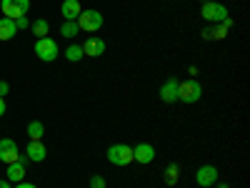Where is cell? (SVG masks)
Instances as JSON below:
<instances>
[{"label": "cell", "instance_id": "cell-11", "mask_svg": "<svg viewBox=\"0 0 250 188\" xmlns=\"http://www.w3.org/2000/svg\"><path fill=\"white\" fill-rule=\"evenodd\" d=\"M25 156L33 161V163H43L48 158V148L40 141H30L28 143V148H25Z\"/></svg>", "mask_w": 250, "mask_h": 188}, {"label": "cell", "instance_id": "cell-23", "mask_svg": "<svg viewBox=\"0 0 250 188\" xmlns=\"http://www.w3.org/2000/svg\"><path fill=\"white\" fill-rule=\"evenodd\" d=\"M15 28H18V30H25V28H30V20H28L25 15H20V18L15 20Z\"/></svg>", "mask_w": 250, "mask_h": 188}, {"label": "cell", "instance_id": "cell-18", "mask_svg": "<svg viewBox=\"0 0 250 188\" xmlns=\"http://www.w3.org/2000/svg\"><path fill=\"white\" fill-rule=\"evenodd\" d=\"M30 30H33V35H35V38H45V35H48V30H50V23L40 18V20H35V23H30Z\"/></svg>", "mask_w": 250, "mask_h": 188}, {"label": "cell", "instance_id": "cell-28", "mask_svg": "<svg viewBox=\"0 0 250 188\" xmlns=\"http://www.w3.org/2000/svg\"><path fill=\"white\" fill-rule=\"evenodd\" d=\"M218 188H228V186H225V183H218Z\"/></svg>", "mask_w": 250, "mask_h": 188}, {"label": "cell", "instance_id": "cell-12", "mask_svg": "<svg viewBox=\"0 0 250 188\" xmlns=\"http://www.w3.org/2000/svg\"><path fill=\"white\" fill-rule=\"evenodd\" d=\"M160 98H163V103H175L178 100V80L175 78H168L160 86Z\"/></svg>", "mask_w": 250, "mask_h": 188}, {"label": "cell", "instance_id": "cell-16", "mask_svg": "<svg viewBox=\"0 0 250 188\" xmlns=\"http://www.w3.org/2000/svg\"><path fill=\"white\" fill-rule=\"evenodd\" d=\"M225 30H228L225 23H215V28H205L203 30V38L205 40H223L225 38Z\"/></svg>", "mask_w": 250, "mask_h": 188}, {"label": "cell", "instance_id": "cell-22", "mask_svg": "<svg viewBox=\"0 0 250 188\" xmlns=\"http://www.w3.org/2000/svg\"><path fill=\"white\" fill-rule=\"evenodd\" d=\"M90 188H108V181L103 176H93L90 178Z\"/></svg>", "mask_w": 250, "mask_h": 188}, {"label": "cell", "instance_id": "cell-17", "mask_svg": "<svg viewBox=\"0 0 250 188\" xmlns=\"http://www.w3.org/2000/svg\"><path fill=\"white\" fill-rule=\"evenodd\" d=\"M178 178H180L178 165H175V163H170L168 168H165V173H163V181H165V186H168V188H173V186L178 183Z\"/></svg>", "mask_w": 250, "mask_h": 188}, {"label": "cell", "instance_id": "cell-13", "mask_svg": "<svg viewBox=\"0 0 250 188\" xmlns=\"http://www.w3.org/2000/svg\"><path fill=\"white\" fill-rule=\"evenodd\" d=\"M83 13L80 3L78 0H62V5H60V15L65 18V20H78V15Z\"/></svg>", "mask_w": 250, "mask_h": 188}, {"label": "cell", "instance_id": "cell-5", "mask_svg": "<svg viewBox=\"0 0 250 188\" xmlns=\"http://www.w3.org/2000/svg\"><path fill=\"white\" fill-rule=\"evenodd\" d=\"M200 15L208 20V23H225V20H228V8L223 3H213V0H208V3H203Z\"/></svg>", "mask_w": 250, "mask_h": 188}, {"label": "cell", "instance_id": "cell-4", "mask_svg": "<svg viewBox=\"0 0 250 188\" xmlns=\"http://www.w3.org/2000/svg\"><path fill=\"white\" fill-rule=\"evenodd\" d=\"M75 23H78L80 30H85V33H98L103 28V13H98V10H83Z\"/></svg>", "mask_w": 250, "mask_h": 188}, {"label": "cell", "instance_id": "cell-27", "mask_svg": "<svg viewBox=\"0 0 250 188\" xmlns=\"http://www.w3.org/2000/svg\"><path fill=\"white\" fill-rule=\"evenodd\" d=\"M0 188H13V186H10V181H8V178H3V181H0Z\"/></svg>", "mask_w": 250, "mask_h": 188}, {"label": "cell", "instance_id": "cell-7", "mask_svg": "<svg viewBox=\"0 0 250 188\" xmlns=\"http://www.w3.org/2000/svg\"><path fill=\"white\" fill-rule=\"evenodd\" d=\"M218 178H220V173H218L215 165H200V168L195 171V183H198L200 188H210V186H215Z\"/></svg>", "mask_w": 250, "mask_h": 188}, {"label": "cell", "instance_id": "cell-9", "mask_svg": "<svg viewBox=\"0 0 250 188\" xmlns=\"http://www.w3.org/2000/svg\"><path fill=\"white\" fill-rule=\"evenodd\" d=\"M133 161L135 163H143V165H148L155 161V145L150 143H138L135 148H133Z\"/></svg>", "mask_w": 250, "mask_h": 188}, {"label": "cell", "instance_id": "cell-21", "mask_svg": "<svg viewBox=\"0 0 250 188\" xmlns=\"http://www.w3.org/2000/svg\"><path fill=\"white\" fill-rule=\"evenodd\" d=\"M65 58H68L70 63H78V60H83V58H85V55H83V46H78V43L68 46V50H65Z\"/></svg>", "mask_w": 250, "mask_h": 188}, {"label": "cell", "instance_id": "cell-2", "mask_svg": "<svg viewBox=\"0 0 250 188\" xmlns=\"http://www.w3.org/2000/svg\"><path fill=\"white\" fill-rule=\"evenodd\" d=\"M58 53H60V48H58V43L53 38H38L35 40V55L43 60V63H53L55 58H58Z\"/></svg>", "mask_w": 250, "mask_h": 188}, {"label": "cell", "instance_id": "cell-20", "mask_svg": "<svg viewBox=\"0 0 250 188\" xmlns=\"http://www.w3.org/2000/svg\"><path fill=\"white\" fill-rule=\"evenodd\" d=\"M78 33H80V28H78L75 20H65V23L60 25V35H62V38H75Z\"/></svg>", "mask_w": 250, "mask_h": 188}, {"label": "cell", "instance_id": "cell-24", "mask_svg": "<svg viewBox=\"0 0 250 188\" xmlns=\"http://www.w3.org/2000/svg\"><path fill=\"white\" fill-rule=\"evenodd\" d=\"M8 91H10V86H8L5 80H0V98H3V95H8Z\"/></svg>", "mask_w": 250, "mask_h": 188}, {"label": "cell", "instance_id": "cell-6", "mask_svg": "<svg viewBox=\"0 0 250 188\" xmlns=\"http://www.w3.org/2000/svg\"><path fill=\"white\" fill-rule=\"evenodd\" d=\"M30 8V0H0V10H3V18L18 20L20 15H25Z\"/></svg>", "mask_w": 250, "mask_h": 188}, {"label": "cell", "instance_id": "cell-15", "mask_svg": "<svg viewBox=\"0 0 250 188\" xmlns=\"http://www.w3.org/2000/svg\"><path fill=\"white\" fill-rule=\"evenodd\" d=\"M15 33H18L15 20H10V18H0V40H10V38H15Z\"/></svg>", "mask_w": 250, "mask_h": 188}, {"label": "cell", "instance_id": "cell-26", "mask_svg": "<svg viewBox=\"0 0 250 188\" xmlns=\"http://www.w3.org/2000/svg\"><path fill=\"white\" fill-rule=\"evenodd\" d=\"M5 108H8V106H5V98H0V118L5 116Z\"/></svg>", "mask_w": 250, "mask_h": 188}, {"label": "cell", "instance_id": "cell-8", "mask_svg": "<svg viewBox=\"0 0 250 188\" xmlns=\"http://www.w3.org/2000/svg\"><path fill=\"white\" fill-rule=\"evenodd\" d=\"M0 161L3 163H15L20 161V153H18V143L13 138H0Z\"/></svg>", "mask_w": 250, "mask_h": 188}, {"label": "cell", "instance_id": "cell-1", "mask_svg": "<svg viewBox=\"0 0 250 188\" xmlns=\"http://www.w3.org/2000/svg\"><path fill=\"white\" fill-rule=\"evenodd\" d=\"M200 95H203V88H200V83H198L195 78L178 83V100L185 103V106H193V103H198Z\"/></svg>", "mask_w": 250, "mask_h": 188}, {"label": "cell", "instance_id": "cell-19", "mask_svg": "<svg viewBox=\"0 0 250 188\" xmlns=\"http://www.w3.org/2000/svg\"><path fill=\"white\" fill-rule=\"evenodd\" d=\"M43 133H45V125L40 123V120H30V123H28V136H30V141H40V138H43Z\"/></svg>", "mask_w": 250, "mask_h": 188}, {"label": "cell", "instance_id": "cell-3", "mask_svg": "<svg viewBox=\"0 0 250 188\" xmlns=\"http://www.w3.org/2000/svg\"><path fill=\"white\" fill-rule=\"evenodd\" d=\"M105 156H108V161L113 165H130L133 163V148L125 145V143H113Z\"/></svg>", "mask_w": 250, "mask_h": 188}, {"label": "cell", "instance_id": "cell-14", "mask_svg": "<svg viewBox=\"0 0 250 188\" xmlns=\"http://www.w3.org/2000/svg\"><path fill=\"white\" fill-rule=\"evenodd\" d=\"M5 178L10 181V183H20L25 178V165H23V161H15V163H10L8 165V173H5Z\"/></svg>", "mask_w": 250, "mask_h": 188}, {"label": "cell", "instance_id": "cell-10", "mask_svg": "<svg viewBox=\"0 0 250 188\" xmlns=\"http://www.w3.org/2000/svg\"><path fill=\"white\" fill-rule=\"evenodd\" d=\"M103 53H105V43H103L98 35L85 38V43H83V55H88V58H100Z\"/></svg>", "mask_w": 250, "mask_h": 188}, {"label": "cell", "instance_id": "cell-25", "mask_svg": "<svg viewBox=\"0 0 250 188\" xmlns=\"http://www.w3.org/2000/svg\"><path fill=\"white\" fill-rule=\"evenodd\" d=\"M15 188H38L35 183H25V181H20V183H15Z\"/></svg>", "mask_w": 250, "mask_h": 188}]
</instances>
